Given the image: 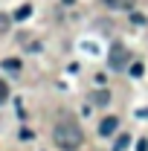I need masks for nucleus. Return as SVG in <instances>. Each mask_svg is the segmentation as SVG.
<instances>
[{
	"instance_id": "nucleus-2",
	"label": "nucleus",
	"mask_w": 148,
	"mask_h": 151,
	"mask_svg": "<svg viewBox=\"0 0 148 151\" xmlns=\"http://www.w3.org/2000/svg\"><path fill=\"white\" fill-rule=\"evenodd\" d=\"M108 64L113 70H125L128 67V50L122 44H111V52H108Z\"/></svg>"
},
{
	"instance_id": "nucleus-4",
	"label": "nucleus",
	"mask_w": 148,
	"mask_h": 151,
	"mask_svg": "<svg viewBox=\"0 0 148 151\" xmlns=\"http://www.w3.org/2000/svg\"><path fill=\"white\" fill-rule=\"evenodd\" d=\"M105 3H108L111 9H125V12L134 9V0H105Z\"/></svg>"
},
{
	"instance_id": "nucleus-1",
	"label": "nucleus",
	"mask_w": 148,
	"mask_h": 151,
	"mask_svg": "<svg viewBox=\"0 0 148 151\" xmlns=\"http://www.w3.org/2000/svg\"><path fill=\"white\" fill-rule=\"evenodd\" d=\"M52 139H55L58 148L75 151L78 145H81V128H78V122H75V119H70V116H64L55 128H52Z\"/></svg>"
},
{
	"instance_id": "nucleus-8",
	"label": "nucleus",
	"mask_w": 148,
	"mask_h": 151,
	"mask_svg": "<svg viewBox=\"0 0 148 151\" xmlns=\"http://www.w3.org/2000/svg\"><path fill=\"white\" fill-rule=\"evenodd\" d=\"M29 15H32V9H29V6H20L18 15H15V20H23V18H29Z\"/></svg>"
},
{
	"instance_id": "nucleus-12",
	"label": "nucleus",
	"mask_w": 148,
	"mask_h": 151,
	"mask_svg": "<svg viewBox=\"0 0 148 151\" xmlns=\"http://www.w3.org/2000/svg\"><path fill=\"white\" fill-rule=\"evenodd\" d=\"M131 76H142V64H134L131 67Z\"/></svg>"
},
{
	"instance_id": "nucleus-9",
	"label": "nucleus",
	"mask_w": 148,
	"mask_h": 151,
	"mask_svg": "<svg viewBox=\"0 0 148 151\" xmlns=\"http://www.w3.org/2000/svg\"><path fill=\"white\" fill-rule=\"evenodd\" d=\"M6 99H9V84H6V81H0V105H3Z\"/></svg>"
},
{
	"instance_id": "nucleus-3",
	"label": "nucleus",
	"mask_w": 148,
	"mask_h": 151,
	"mask_svg": "<svg viewBox=\"0 0 148 151\" xmlns=\"http://www.w3.org/2000/svg\"><path fill=\"white\" fill-rule=\"evenodd\" d=\"M116 125H119V119H116V116H108V119L99 125V134H102V137H111V134L116 131Z\"/></svg>"
},
{
	"instance_id": "nucleus-10",
	"label": "nucleus",
	"mask_w": 148,
	"mask_h": 151,
	"mask_svg": "<svg viewBox=\"0 0 148 151\" xmlns=\"http://www.w3.org/2000/svg\"><path fill=\"white\" fill-rule=\"evenodd\" d=\"M137 151H148V139H145V137H139V142H137Z\"/></svg>"
},
{
	"instance_id": "nucleus-6",
	"label": "nucleus",
	"mask_w": 148,
	"mask_h": 151,
	"mask_svg": "<svg viewBox=\"0 0 148 151\" xmlns=\"http://www.w3.org/2000/svg\"><path fill=\"white\" fill-rule=\"evenodd\" d=\"M3 67H6V70H20V58H6Z\"/></svg>"
},
{
	"instance_id": "nucleus-5",
	"label": "nucleus",
	"mask_w": 148,
	"mask_h": 151,
	"mask_svg": "<svg viewBox=\"0 0 148 151\" xmlns=\"http://www.w3.org/2000/svg\"><path fill=\"white\" fill-rule=\"evenodd\" d=\"M93 102H96V105H108V102H111V93H108V90H99V93H93Z\"/></svg>"
},
{
	"instance_id": "nucleus-7",
	"label": "nucleus",
	"mask_w": 148,
	"mask_h": 151,
	"mask_svg": "<svg viewBox=\"0 0 148 151\" xmlns=\"http://www.w3.org/2000/svg\"><path fill=\"white\" fill-rule=\"evenodd\" d=\"M128 134H122V137H119V139H116V145H113V151H125V145H128Z\"/></svg>"
},
{
	"instance_id": "nucleus-11",
	"label": "nucleus",
	"mask_w": 148,
	"mask_h": 151,
	"mask_svg": "<svg viewBox=\"0 0 148 151\" xmlns=\"http://www.w3.org/2000/svg\"><path fill=\"white\" fill-rule=\"evenodd\" d=\"M6 29H9V18H6V15H0V32H6Z\"/></svg>"
}]
</instances>
